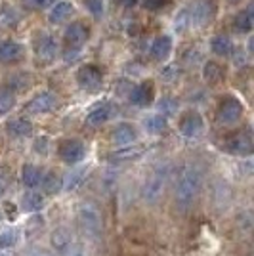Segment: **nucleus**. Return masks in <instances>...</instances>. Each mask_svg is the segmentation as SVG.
Returning <instances> with one entry per match:
<instances>
[{
  "label": "nucleus",
  "mask_w": 254,
  "mask_h": 256,
  "mask_svg": "<svg viewBox=\"0 0 254 256\" xmlns=\"http://www.w3.org/2000/svg\"><path fill=\"white\" fill-rule=\"evenodd\" d=\"M190 25H191L190 12H188V8H186V10H182L180 14L176 16V29H178V31H186Z\"/></svg>",
  "instance_id": "35"
},
{
  "label": "nucleus",
  "mask_w": 254,
  "mask_h": 256,
  "mask_svg": "<svg viewBox=\"0 0 254 256\" xmlns=\"http://www.w3.org/2000/svg\"><path fill=\"white\" fill-rule=\"evenodd\" d=\"M172 52V38L168 34H160L157 36L153 42H151V48H149V54L155 62H164L166 58Z\"/></svg>",
  "instance_id": "18"
},
{
  "label": "nucleus",
  "mask_w": 254,
  "mask_h": 256,
  "mask_svg": "<svg viewBox=\"0 0 254 256\" xmlns=\"http://www.w3.org/2000/svg\"><path fill=\"white\" fill-rule=\"evenodd\" d=\"M168 4H170V0H144V8L151 12L162 10V8L168 6Z\"/></svg>",
  "instance_id": "38"
},
{
  "label": "nucleus",
  "mask_w": 254,
  "mask_h": 256,
  "mask_svg": "<svg viewBox=\"0 0 254 256\" xmlns=\"http://www.w3.org/2000/svg\"><path fill=\"white\" fill-rule=\"evenodd\" d=\"M153 98H155V84H153V80H144V82H140L136 84L132 90H130V94H128V100H130V104L136 107H148L153 104Z\"/></svg>",
  "instance_id": "10"
},
{
  "label": "nucleus",
  "mask_w": 254,
  "mask_h": 256,
  "mask_svg": "<svg viewBox=\"0 0 254 256\" xmlns=\"http://www.w3.org/2000/svg\"><path fill=\"white\" fill-rule=\"evenodd\" d=\"M40 180H42V170L34 164H25L22 168V182L25 188L29 190H34L36 186H40Z\"/></svg>",
  "instance_id": "26"
},
{
  "label": "nucleus",
  "mask_w": 254,
  "mask_h": 256,
  "mask_svg": "<svg viewBox=\"0 0 254 256\" xmlns=\"http://www.w3.org/2000/svg\"><path fill=\"white\" fill-rule=\"evenodd\" d=\"M76 82L82 90L94 92V90L102 88V84H104V75L96 65H82L76 71Z\"/></svg>",
  "instance_id": "7"
},
{
  "label": "nucleus",
  "mask_w": 254,
  "mask_h": 256,
  "mask_svg": "<svg viewBox=\"0 0 254 256\" xmlns=\"http://www.w3.org/2000/svg\"><path fill=\"white\" fill-rule=\"evenodd\" d=\"M56 106H58V96L46 90V92H40L34 98H31V102L25 106V111L29 115H46V113L54 111Z\"/></svg>",
  "instance_id": "8"
},
{
  "label": "nucleus",
  "mask_w": 254,
  "mask_h": 256,
  "mask_svg": "<svg viewBox=\"0 0 254 256\" xmlns=\"http://www.w3.org/2000/svg\"><path fill=\"white\" fill-rule=\"evenodd\" d=\"M226 151L237 155V157H246L252 153V138H250V132L243 130V132H237L230 138L226 140Z\"/></svg>",
  "instance_id": "9"
},
{
  "label": "nucleus",
  "mask_w": 254,
  "mask_h": 256,
  "mask_svg": "<svg viewBox=\"0 0 254 256\" xmlns=\"http://www.w3.org/2000/svg\"><path fill=\"white\" fill-rule=\"evenodd\" d=\"M46 144H48V140L46 138H38L36 142H34V151H36V153H42L44 155V153L48 151L46 150Z\"/></svg>",
  "instance_id": "40"
},
{
  "label": "nucleus",
  "mask_w": 254,
  "mask_h": 256,
  "mask_svg": "<svg viewBox=\"0 0 254 256\" xmlns=\"http://www.w3.org/2000/svg\"><path fill=\"white\" fill-rule=\"evenodd\" d=\"M58 153H60V159L64 160V162H67V164H78L86 157V148L80 140L71 138V140H64L60 144Z\"/></svg>",
  "instance_id": "6"
},
{
  "label": "nucleus",
  "mask_w": 254,
  "mask_h": 256,
  "mask_svg": "<svg viewBox=\"0 0 254 256\" xmlns=\"http://www.w3.org/2000/svg\"><path fill=\"white\" fill-rule=\"evenodd\" d=\"M76 220H78V224L82 228L84 235H88V237L96 239L98 235L102 234V226H104V222H102V212H100V208L94 203L84 201V203L78 204L76 206Z\"/></svg>",
  "instance_id": "3"
},
{
  "label": "nucleus",
  "mask_w": 254,
  "mask_h": 256,
  "mask_svg": "<svg viewBox=\"0 0 254 256\" xmlns=\"http://www.w3.org/2000/svg\"><path fill=\"white\" fill-rule=\"evenodd\" d=\"M25 58V48L16 40L0 42V64H18Z\"/></svg>",
  "instance_id": "15"
},
{
  "label": "nucleus",
  "mask_w": 254,
  "mask_h": 256,
  "mask_svg": "<svg viewBox=\"0 0 254 256\" xmlns=\"http://www.w3.org/2000/svg\"><path fill=\"white\" fill-rule=\"evenodd\" d=\"M18 243V232L16 230H6L0 232V250H8Z\"/></svg>",
  "instance_id": "32"
},
{
  "label": "nucleus",
  "mask_w": 254,
  "mask_h": 256,
  "mask_svg": "<svg viewBox=\"0 0 254 256\" xmlns=\"http://www.w3.org/2000/svg\"><path fill=\"white\" fill-rule=\"evenodd\" d=\"M204 130V120L197 111H188L180 118V134L186 138H197Z\"/></svg>",
  "instance_id": "11"
},
{
  "label": "nucleus",
  "mask_w": 254,
  "mask_h": 256,
  "mask_svg": "<svg viewBox=\"0 0 254 256\" xmlns=\"http://www.w3.org/2000/svg\"><path fill=\"white\" fill-rule=\"evenodd\" d=\"M116 106L115 104H111V102H104V104H100V106H96L88 115H86V124L88 126H102V124H106L107 120H111V118L116 115Z\"/></svg>",
  "instance_id": "12"
},
{
  "label": "nucleus",
  "mask_w": 254,
  "mask_h": 256,
  "mask_svg": "<svg viewBox=\"0 0 254 256\" xmlns=\"http://www.w3.org/2000/svg\"><path fill=\"white\" fill-rule=\"evenodd\" d=\"M6 130L8 134L14 136V138H25L32 132V124L29 118L20 117V118H12L10 122L6 124Z\"/></svg>",
  "instance_id": "23"
},
{
  "label": "nucleus",
  "mask_w": 254,
  "mask_h": 256,
  "mask_svg": "<svg viewBox=\"0 0 254 256\" xmlns=\"http://www.w3.org/2000/svg\"><path fill=\"white\" fill-rule=\"evenodd\" d=\"M4 193H6V180L0 176V197H2Z\"/></svg>",
  "instance_id": "42"
},
{
  "label": "nucleus",
  "mask_w": 254,
  "mask_h": 256,
  "mask_svg": "<svg viewBox=\"0 0 254 256\" xmlns=\"http://www.w3.org/2000/svg\"><path fill=\"white\" fill-rule=\"evenodd\" d=\"M86 178V168H76V170H71L67 176L64 178V192H74Z\"/></svg>",
  "instance_id": "29"
},
{
  "label": "nucleus",
  "mask_w": 254,
  "mask_h": 256,
  "mask_svg": "<svg viewBox=\"0 0 254 256\" xmlns=\"http://www.w3.org/2000/svg\"><path fill=\"white\" fill-rule=\"evenodd\" d=\"M144 130L148 132V134H162L164 130H166V126H168V120H166V117H162V115H159V113H153V115H148V117L144 118Z\"/></svg>",
  "instance_id": "25"
},
{
  "label": "nucleus",
  "mask_w": 254,
  "mask_h": 256,
  "mask_svg": "<svg viewBox=\"0 0 254 256\" xmlns=\"http://www.w3.org/2000/svg\"><path fill=\"white\" fill-rule=\"evenodd\" d=\"M31 84V76L27 73H16L8 78V90L10 92H18V90H25Z\"/></svg>",
  "instance_id": "30"
},
{
  "label": "nucleus",
  "mask_w": 254,
  "mask_h": 256,
  "mask_svg": "<svg viewBox=\"0 0 254 256\" xmlns=\"http://www.w3.org/2000/svg\"><path fill=\"white\" fill-rule=\"evenodd\" d=\"M40 186H42V192L46 195H56V193H60L64 190V178L56 170H48L46 174H42Z\"/></svg>",
  "instance_id": "22"
},
{
  "label": "nucleus",
  "mask_w": 254,
  "mask_h": 256,
  "mask_svg": "<svg viewBox=\"0 0 254 256\" xmlns=\"http://www.w3.org/2000/svg\"><path fill=\"white\" fill-rule=\"evenodd\" d=\"M84 6L94 18H100L104 14V0H84Z\"/></svg>",
  "instance_id": "34"
},
{
  "label": "nucleus",
  "mask_w": 254,
  "mask_h": 256,
  "mask_svg": "<svg viewBox=\"0 0 254 256\" xmlns=\"http://www.w3.org/2000/svg\"><path fill=\"white\" fill-rule=\"evenodd\" d=\"M144 146H136V144H132V146H126V148H118L116 151H113L111 155H109V159L113 160V162H128V160H136L140 159L142 155H144Z\"/></svg>",
  "instance_id": "20"
},
{
  "label": "nucleus",
  "mask_w": 254,
  "mask_h": 256,
  "mask_svg": "<svg viewBox=\"0 0 254 256\" xmlns=\"http://www.w3.org/2000/svg\"><path fill=\"white\" fill-rule=\"evenodd\" d=\"M16 22H18V16L14 10H4L0 14V27H12Z\"/></svg>",
  "instance_id": "37"
},
{
  "label": "nucleus",
  "mask_w": 254,
  "mask_h": 256,
  "mask_svg": "<svg viewBox=\"0 0 254 256\" xmlns=\"http://www.w3.org/2000/svg\"><path fill=\"white\" fill-rule=\"evenodd\" d=\"M34 52H36V58L42 60V62H52L58 54V42L56 38L50 36V34H42L36 44H34Z\"/></svg>",
  "instance_id": "17"
},
{
  "label": "nucleus",
  "mask_w": 254,
  "mask_h": 256,
  "mask_svg": "<svg viewBox=\"0 0 254 256\" xmlns=\"http://www.w3.org/2000/svg\"><path fill=\"white\" fill-rule=\"evenodd\" d=\"M73 243H74V237H73V232L69 228H56L52 232V235H50V245L60 254H64Z\"/></svg>",
  "instance_id": "16"
},
{
  "label": "nucleus",
  "mask_w": 254,
  "mask_h": 256,
  "mask_svg": "<svg viewBox=\"0 0 254 256\" xmlns=\"http://www.w3.org/2000/svg\"><path fill=\"white\" fill-rule=\"evenodd\" d=\"M244 107L243 104L237 100V98L228 96L226 100H222V104L218 106V113H216V118L220 124H226V126H232V124H237L241 117H243Z\"/></svg>",
  "instance_id": "5"
},
{
  "label": "nucleus",
  "mask_w": 254,
  "mask_h": 256,
  "mask_svg": "<svg viewBox=\"0 0 254 256\" xmlns=\"http://www.w3.org/2000/svg\"><path fill=\"white\" fill-rule=\"evenodd\" d=\"M44 203H46L44 193L27 192L22 199V208L25 210V212H38V210H42Z\"/></svg>",
  "instance_id": "24"
},
{
  "label": "nucleus",
  "mask_w": 254,
  "mask_h": 256,
  "mask_svg": "<svg viewBox=\"0 0 254 256\" xmlns=\"http://www.w3.org/2000/svg\"><path fill=\"white\" fill-rule=\"evenodd\" d=\"M170 178V164L168 162H160L157 164L151 174H149L144 186H142V199L146 203H157L160 199V195L164 192L166 184H168Z\"/></svg>",
  "instance_id": "2"
},
{
  "label": "nucleus",
  "mask_w": 254,
  "mask_h": 256,
  "mask_svg": "<svg viewBox=\"0 0 254 256\" xmlns=\"http://www.w3.org/2000/svg\"><path fill=\"white\" fill-rule=\"evenodd\" d=\"M204 174L199 164H186L178 174L176 188H174V201L180 210H188L191 204L197 201L202 190Z\"/></svg>",
  "instance_id": "1"
},
{
  "label": "nucleus",
  "mask_w": 254,
  "mask_h": 256,
  "mask_svg": "<svg viewBox=\"0 0 254 256\" xmlns=\"http://www.w3.org/2000/svg\"><path fill=\"white\" fill-rule=\"evenodd\" d=\"M210 50L216 54V56H220V58H228V56H232V52H233L232 38H230V36H226V34H216L210 42Z\"/></svg>",
  "instance_id": "27"
},
{
  "label": "nucleus",
  "mask_w": 254,
  "mask_h": 256,
  "mask_svg": "<svg viewBox=\"0 0 254 256\" xmlns=\"http://www.w3.org/2000/svg\"><path fill=\"white\" fill-rule=\"evenodd\" d=\"M58 0H27V4L31 6V8H50V6H54Z\"/></svg>",
  "instance_id": "39"
},
{
  "label": "nucleus",
  "mask_w": 254,
  "mask_h": 256,
  "mask_svg": "<svg viewBox=\"0 0 254 256\" xmlns=\"http://www.w3.org/2000/svg\"><path fill=\"white\" fill-rule=\"evenodd\" d=\"M140 0H116V4L118 6H122V8H132V6H136Z\"/></svg>",
  "instance_id": "41"
},
{
  "label": "nucleus",
  "mask_w": 254,
  "mask_h": 256,
  "mask_svg": "<svg viewBox=\"0 0 254 256\" xmlns=\"http://www.w3.org/2000/svg\"><path fill=\"white\" fill-rule=\"evenodd\" d=\"M31 256H48V254H44V252H34V254H31Z\"/></svg>",
  "instance_id": "44"
},
{
  "label": "nucleus",
  "mask_w": 254,
  "mask_h": 256,
  "mask_svg": "<svg viewBox=\"0 0 254 256\" xmlns=\"http://www.w3.org/2000/svg\"><path fill=\"white\" fill-rule=\"evenodd\" d=\"M252 23H254V4H248L243 12H239L233 20V27L237 32H250L252 31Z\"/></svg>",
  "instance_id": "21"
},
{
  "label": "nucleus",
  "mask_w": 254,
  "mask_h": 256,
  "mask_svg": "<svg viewBox=\"0 0 254 256\" xmlns=\"http://www.w3.org/2000/svg\"><path fill=\"white\" fill-rule=\"evenodd\" d=\"M0 256H14V254H10V252H6V250H0Z\"/></svg>",
  "instance_id": "43"
},
{
  "label": "nucleus",
  "mask_w": 254,
  "mask_h": 256,
  "mask_svg": "<svg viewBox=\"0 0 254 256\" xmlns=\"http://www.w3.org/2000/svg\"><path fill=\"white\" fill-rule=\"evenodd\" d=\"M224 76V69L216 62H206L202 67V78L208 82V84H216L220 82Z\"/></svg>",
  "instance_id": "28"
},
{
  "label": "nucleus",
  "mask_w": 254,
  "mask_h": 256,
  "mask_svg": "<svg viewBox=\"0 0 254 256\" xmlns=\"http://www.w3.org/2000/svg\"><path fill=\"white\" fill-rule=\"evenodd\" d=\"M178 111V102L174 98H162L159 102V115L166 117V115H174Z\"/></svg>",
  "instance_id": "33"
},
{
  "label": "nucleus",
  "mask_w": 254,
  "mask_h": 256,
  "mask_svg": "<svg viewBox=\"0 0 254 256\" xmlns=\"http://www.w3.org/2000/svg\"><path fill=\"white\" fill-rule=\"evenodd\" d=\"M138 140V132H136V126L130 124V122H120L113 128L111 132V142L115 144L116 148H126V146H132L134 142Z\"/></svg>",
  "instance_id": "13"
},
{
  "label": "nucleus",
  "mask_w": 254,
  "mask_h": 256,
  "mask_svg": "<svg viewBox=\"0 0 254 256\" xmlns=\"http://www.w3.org/2000/svg\"><path fill=\"white\" fill-rule=\"evenodd\" d=\"M65 44L69 50H80L88 40V29H86L82 23H71L67 29H65Z\"/></svg>",
  "instance_id": "14"
},
{
  "label": "nucleus",
  "mask_w": 254,
  "mask_h": 256,
  "mask_svg": "<svg viewBox=\"0 0 254 256\" xmlns=\"http://www.w3.org/2000/svg\"><path fill=\"white\" fill-rule=\"evenodd\" d=\"M74 6L71 0H58L52 6V10L48 14V20L52 23H64L65 20H69L73 16Z\"/></svg>",
  "instance_id": "19"
},
{
  "label": "nucleus",
  "mask_w": 254,
  "mask_h": 256,
  "mask_svg": "<svg viewBox=\"0 0 254 256\" xmlns=\"http://www.w3.org/2000/svg\"><path fill=\"white\" fill-rule=\"evenodd\" d=\"M64 256H88V250H86V246L82 245V243L74 241L73 245L64 252Z\"/></svg>",
  "instance_id": "36"
},
{
  "label": "nucleus",
  "mask_w": 254,
  "mask_h": 256,
  "mask_svg": "<svg viewBox=\"0 0 254 256\" xmlns=\"http://www.w3.org/2000/svg\"><path fill=\"white\" fill-rule=\"evenodd\" d=\"M190 20L191 25H208V23L216 18V12H218V0H193L190 8Z\"/></svg>",
  "instance_id": "4"
},
{
  "label": "nucleus",
  "mask_w": 254,
  "mask_h": 256,
  "mask_svg": "<svg viewBox=\"0 0 254 256\" xmlns=\"http://www.w3.org/2000/svg\"><path fill=\"white\" fill-rule=\"evenodd\" d=\"M14 106H16V94L10 92L8 88L0 90V117L8 115L12 109H14Z\"/></svg>",
  "instance_id": "31"
}]
</instances>
